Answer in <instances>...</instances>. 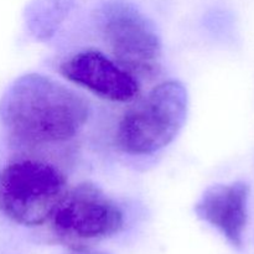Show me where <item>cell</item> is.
I'll return each instance as SVG.
<instances>
[{
    "instance_id": "1",
    "label": "cell",
    "mask_w": 254,
    "mask_h": 254,
    "mask_svg": "<svg viewBox=\"0 0 254 254\" xmlns=\"http://www.w3.org/2000/svg\"><path fill=\"white\" fill-rule=\"evenodd\" d=\"M89 103L74 89L40 73L15 79L0 99V123L17 148L66 143L83 129Z\"/></svg>"
},
{
    "instance_id": "2",
    "label": "cell",
    "mask_w": 254,
    "mask_h": 254,
    "mask_svg": "<svg viewBox=\"0 0 254 254\" xmlns=\"http://www.w3.org/2000/svg\"><path fill=\"white\" fill-rule=\"evenodd\" d=\"M68 190L66 174L54 163L20 155L0 168V213L17 225L49 222Z\"/></svg>"
},
{
    "instance_id": "3",
    "label": "cell",
    "mask_w": 254,
    "mask_h": 254,
    "mask_svg": "<svg viewBox=\"0 0 254 254\" xmlns=\"http://www.w3.org/2000/svg\"><path fill=\"white\" fill-rule=\"evenodd\" d=\"M189 94L180 81L154 87L126 111L116 131L118 148L129 155H151L173 143L185 124Z\"/></svg>"
},
{
    "instance_id": "4",
    "label": "cell",
    "mask_w": 254,
    "mask_h": 254,
    "mask_svg": "<svg viewBox=\"0 0 254 254\" xmlns=\"http://www.w3.org/2000/svg\"><path fill=\"white\" fill-rule=\"evenodd\" d=\"M99 26L112 59L136 78L159 73L163 44L154 22L130 2L114 0L99 11Z\"/></svg>"
},
{
    "instance_id": "5",
    "label": "cell",
    "mask_w": 254,
    "mask_h": 254,
    "mask_svg": "<svg viewBox=\"0 0 254 254\" xmlns=\"http://www.w3.org/2000/svg\"><path fill=\"white\" fill-rule=\"evenodd\" d=\"M49 222L60 241L77 250L121 232L124 213L99 186L84 181L68 188Z\"/></svg>"
},
{
    "instance_id": "6",
    "label": "cell",
    "mask_w": 254,
    "mask_h": 254,
    "mask_svg": "<svg viewBox=\"0 0 254 254\" xmlns=\"http://www.w3.org/2000/svg\"><path fill=\"white\" fill-rule=\"evenodd\" d=\"M59 72L67 81L114 103H131L140 94L139 79L98 50L74 52L61 62Z\"/></svg>"
},
{
    "instance_id": "7",
    "label": "cell",
    "mask_w": 254,
    "mask_h": 254,
    "mask_svg": "<svg viewBox=\"0 0 254 254\" xmlns=\"http://www.w3.org/2000/svg\"><path fill=\"white\" fill-rule=\"evenodd\" d=\"M250 186L245 181L217 184L203 191L195 205L200 220L220 231L236 248L243 243L248 220Z\"/></svg>"
},
{
    "instance_id": "8",
    "label": "cell",
    "mask_w": 254,
    "mask_h": 254,
    "mask_svg": "<svg viewBox=\"0 0 254 254\" xmlns=\"http://www.w3.org/2000/svg\"><path fill=\"white\" fill-rule=\"evenodd\" d=\"M69 254H107L103 252H97V251H89L88 248H77V250H72Z\"/></svg>"
}]
</instances>
